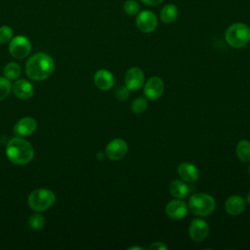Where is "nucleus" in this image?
Returning a JSON list of instances; mask_svg holds the SVG:
<instances>
[{
	"label": "nucleus",
	"mask_w": 250,
	"mask_h": 250,
	"mask_svg": "<svg viewBox=\"0 0 250 250\" xmlns=\"http://www.w3.org/2000/svg\"><path fill=\"white\" fill-rule=\"evenodd\" d=\"M55 63L53 59L45 53H37L28 59L25 65L27 76L34 81L47 79L54 71Z\"/></svg>",
	"instance_id": "1"
},
{
	"label": "nucleus",
	"mask_w": 250,
	"mask_h": 250,
	"mask_svg": "<svg viewBox=\"0 0 250 250\" xmlns=\"http://www.w3.org/2000/svg\"><path fill=\"white\" fill-rule=\"evenodd\" d=\"M6 155L11 162L17 165H25L32 160L34 150L27 141L21 137H16L7 144Z\"/></svg>",
	"instance_id": "2"
},
{
	"label": "nucleus",
	"mask_w": 250,
	"mask_h": 250,
	"mask_svg": "<svg viewBox=\"0 0 250 250\" xmlns=\"http://www.w3.org/2000/svg\"><path fill=\"white\" fill-rule=\"evenodd\" d=\"M225 39L232 48H243L250 41V27L244 22H234L227 28Z\"/></svg>",
	"instance_id": "3"
},
{
	"label": "nucleus",
	"mask_w": 250,
	"mask_h": 250,
	"mask_svg": "<svg viewBox=\"0 0 250 250\" xmlns=\"http://www.w3.org/2000/svg\"><path fill=\"white\" fill-rule=\"evenodd\" d=\"M188 207L192 214L199 217H206L215 211L216 201L214 197L208 193H193L188 199Z\"/></svg>",
	"instance_id": "4"
},
{
	"label": "nucleus",
	"mask_w": 250,
	"mask_h": 250,
	"mask_svg": "<svg viewBox=\"0 0 250 250\" xmlns=\"http://www.w3.org/2000/svg\"><path fill=\"white\" fill-rule=\"evenodd\" d=\"M56 201V195L53 191L45 188H39L33 190L28 196L29 207L36 211L42 212L50 208Z\"/></svg>",
	"instance_id": "5"
},
{
	"label": "nucleus",
	"mask_w": 250,
	"mask_h": 250,
	"mask_svg": "<svg viewBox=\"0 0 250 250\" xmlns=\"http://www.w3.org/2000/svg\"><path fill=\"white\" fill-rule=\"evenodd\" d=\"M135 23L140 31L144 33H150L156 29L158 19L152 11L143 10L136 15Z\"/></svg>",
	"instance_id": "6"
},
{
	"label": "nucleus",
	"mask_w": 250,
	"mask_h": 250,
	"mask_svg": "<svg viewBox=\"0 0 250 250\" xmlns=\"http://www.w3.org/2000/svg\"><path fill=\"white\" fill-rule=\"evenodd\" d=\"M31 50V44L29 40L22 35L16 36L13 38L9 44V51L10 54L19 60L24 59L27 57Z\"/></svg>",
	"instance_id": "7"
},
{
	"label": "nucleus",
	"mask_w": 250,
	"mask_h": 250,
	"mask_svg": "<svg viewBox=\"0 0 250 250\" xmlns=\"http://www.w3.org/2000/svg\"><path fill=\"white\" fill-rule=\"evenodd\" d=\"M128 151V145L125 140L116 138L111 140L105 147V155L110 160L122 159Z\"/></svg>",
	"instance_id": "8"
},
{
	"label": "nucleus",
	"mask_w": 250,
	"mask_h": 250,
	"mask_svg": "<svg viewBox=\"0 0 250 250\" xmlns=\"http://www.w3.org/2000/svg\"><path fill=\"white\" fill-rule=\"evenodd\" d=\"M164 92L163 80L158 76L148 78L144 86V94L146 99L155 101L159 99Z\"/></svg>",
	"instance_id": "9"
},
{
	"label": "nucleus",
	"mask_w": 250,
	"mask_h": 250,
	"mask_svg": "<svg viewBox=\"0 0 250 250\" xmlns=\"http://www.w3.org/2000/svg\"><path fill=\"white\" fill-rule=\"evenodd\" d=\"M209 233V225L203 219H194L190 222L188 227V235L194 242L204 240Z\"/></svg>",
	"instance_id": "10"
},
{
	"label": "nucleus",
	"mask_w": 250,
	"mask_h": 250,
	"mask_svg": "<svg viewBox=\"0 0 250 250\" xmlns=\"http://www.w3.org/2000/svg\"><path fill=\"white\" fill-rule=\"evenodd\" d=\"M124 81H125V86L129 90H132V91L139 90L145 84V73L138 66L130 67L125 73Z\"/></svg>",
	"instance_id": "11"
},
{
	"label": "nucleus",
	"mask_w": 250,
	"mask_h": 250,
	"mask_svg": "<svg viewBox=\"0 0 250 250\" xmlns=\"http://www.w3.org/2000/svg\"><path fill=\"white\" fill-rule=\"evenodd\" d=\"M188 207L181 199L176 198L175 200L170 201L165 207L166 215L173 220H181L188 214Z\"/></svg>",
	"instance_id": "12"
},
{
	"label": "nucleus",
	"mask_w": 250,
	"mask_h": 250,
	"mask_svg": "<svg viewBox=\"0 0 250 250\" xmlns=\"http://www.w3.org/2000/svg\"><path fill=\"white\" fill-rule=\"evenodd\" d=\"M178 174L180 178L187 183H194L199 178L198 168L190 162H182L178 166Z\"/></svg>",
	"instance_id": "13"
},
{
	"label": "nucleus",
	"mask_w": 250,
	"mask_h": 250,
	"mask_svg": "<svg viewBox=\"0 0 250 250\" xmlns=\"http://www.w3.org/2000/svg\"><path fill=\"white\" fill-rule=\"evenodd\" d=\"M246 207V200L240 195L234 194L229 196L225 202L226 212L231 216L240 215Z\"/></svg>",
	"instance_id": "14"
},
{
	"label": "nucleus",
	"mask_w": 250,
	"mask_h": 250,
	"mask_svg": "<svg viewBox=\"0 0 250 250\" xmlns=\"http://www.w3.org/2000/svg\"><path fill=\"white\" fill-rule=\"evenodd\" d=\"M94 83L100 90L107 91L114 85V76L107 69H100L94 75Z\"/></svg>",
	"instance_id": "15"
},
{
	"label": "nucleus",
	"mask_w": 250,
	"mask_h": 250,
	"mask_svg": "<svg viewBox=\"0 0 250 250\" xmlns=\"http://www.w3.org/2000/svg\"><path fill=\"white\" fill-rule=\"evenodd\" d=\"M36 121L32 117H23L14 126V132L19 137H26L34 133L36 130Z\"/></svg>",
	"instance_id": "16"
},
{
	"label": "nucleus",
	"mask_w": 250,
	"mask_h": 250,
	"mask_svg": "<svg viewBox=\"0 0 250 250\" xmlns=\"http://www.w3.org/2000/svg\"><path fill=\"white\" fill-rule=\"evenodd\" d=\"M12 87L15 96L21 100H28L33 96V86L27 80L19 79Z\"/></svg>",
	"instance_id": "17"
},
{
	"label": "nucleus",
	"mask_w": 250,
	"mask_h": 250,
	"mask_svg": "<svg viewBox=\"0 0 250 250\" xmlns=\"http://www.w3.org/2000/svg\"><path fill=\"white\" fill-rule=\"evenodd\" d=\"M169 191L175 198L183 199L189 193L190 188L187 182L183 180H174L170 183Z\"/></svg>",
	"instance_id": "18"
},
{
	"label": "nucleus",
	"mask_w": 250,
	"mask_h": 250,
	"mask_svg": "<svg viewBox=\"0 0 250 250\" xmlns=\"http://www.w3.org/2000/svg\"><path fill=\"white\" fill-rule=\"evenodd\" d=\"M178 16H179V9L175 4H172V3L164 5L159 12L160 21L164 23L174 22L178 19Z\"/></svg>",
	"instance_id": "19"
},
{
	"label": "nucleus",
	"mask_w": 250,
	"mask_h": 250,
	"mask_svg": "<svg viewBox=\"0 0 250 250\" xmlns=\"http://www.w3.org/2000/svg\"><path fill=\"white\" fill-rule=\"evenodd\" d=\"M236 156L242 162L250 161V142L247 140H241L236 145L235 148Z\"/></svg>",
	"instance_id": "20"
},
{
	"label": "nucleus",
	"mask_w": 250,
	"mask_h": 250,
	"mask_svg": "<svg viewBox=\"0 0 250 250\" xmlns=\"http://www.w3.org/2000/svg\"><path fill=\"white\" fill-rule=\"evenodd\" d=\"M21 66L16 62H9L4 67V76L9 80H14L18 78L21 74Z\"/></svg>",
	"instance_id": "21"
},
{
	"label": "nucleus",
	"mask_w": 250,
	"mask_h": 250,
	"mask_svg": "<svg viewBox=\"0 0 250 250\" xmlns=\"http://www.w3.org/2000/svg\"><path fill=\"white\" fill-rule=\"evenodd\" d=\"M147 108V101L146 98L139 97L133 100L131 104V109L136 114H141L145 112Z\"/></svg>",
	"instance_id": "22"
},
{
	"label": "nucleus",
	"mask_w": 250,
	"mask_h": 250,
	"mask_svg": "<svg viewBox=\"0 0 250 250\" xmlns=\"http://www.w3.org/2000/svg\"><path fill=\"white\" fill-rule=\"evenodd\" d=\"M123 10L128 16H136L140 12V5L136 0H126L123 4Z\"/></svg>",
	"instance_id": "23"
},
{
	"label": "nucleus",
	"mask_w": 250,
	"mask_h": 250,
	"mask_svg": "<svg viewBox=\"0 0 250 250\" xmlns=\"http://www.w3.org/2000/svg\"><path fill=\"white\" fill-rule=\"evenodd\" d=\"M29 227L32 229H35V230H38V229H41L44 225H45V220H44V217L40 214H34L32 215L30 218H29Z\"/></svg>",
	"instance_id": "24"
},
{
	"label": "nucleus",
	"mask_w": 250,
	"mask_h": 250,
	"mask_svg": "<svg viewBox=\"0 0 250 250\" xmlns=\"http://www.w3.org/2000/svg\"><path fill=\"white\" fill-rule=\"evenodd\" d=\"M11 83L6 77L0 76V101L6 99L11 92Z\"/></svg>",
	"instance_id": "25"
},
{
	"label": "nucleus",
	"mask_w": 250,
	"mask_h": 250,
	"mask_svg": "<svg viewBox=\"0 0 250 250\" xmlns=\"http://www.w3.org/2000/svg\"><path fill=\"white\" fill-rule=\"evenodd\" d=\"M13 37V30L8 25H2L0 27V43H7Z\"/></svg>",
	"instance_id": "26"
},
{
	"label": "nucleus",
	"mask_w": 250,
	"mask_h": 250,
	"mask_svg": "<svg viewBox=\"0 0 250 250\" xmlns=\"http://www.w3.org/2000/svg\"><path fill=\"white\" fill-rule=\"evenodd\" d=\"M130 94V90L126 87V86H119L116 90H115V97L118 101H126L129 97Z\"/></svg>",
	"instance_id": "27"
},
{
	"label": "nucleus",
	"mask_w": 250,
	"mask_h": 250,
	"mask_svg": "<svg viewBox=\"0 0 250 250\" xmlns=\"http://www.w3.org/2000/svg\"><path fill=\"white\" fill-rule=\"evenodd\" d=\"M168 247L163 243V242H159V241H155L153 242L150 246H149V249L150 250H165L167 249Z\"/></svg>",
	"instance_id": "28"
},
{
	"label": "nucleus",
	"mask_w": 250,
	"mask_h": 250,
	"mask_svg": "<svg viewBox=\"0 0 250 250\" xmlns=\"http://www.w3.org/2000/svg\"><path fill=\"white\" fill-rule=\"evenodd\" d=\"M141 1L147 6H157L161 4L164 0H141Z\"/></svg>",
	"instance_id": "29"
},
{
	"label": "nucleus",
	"mask_w": 250,
	"mask_h": 250,
	"mask_svg": "<svg viewBox=\"0 0 250 250\" xmlns=\"http://www.w3.org/2000/svg\"><path fill=\"white\" fill-rule=\"evenodd\" d=\"M245 200L250 204V191L246 194V198H245Z\"/></svg>",
	"instance_id": "30"
},
{
	"label": "nucleus",
	"mask_w": 250,
	"mask_h": 250,
	"mask_svg": "<svg viewBox=\"0 0 250 250\" xmlns=\"http://www.w3.org/2000/svg\"><path fill=\"white\" fill-rule=\"evenodd\" d=\"M129 249H143V248L139 246H133V247H129Z\"/></svg>",
	"instance_id": "31"
},
{
	"label": "nucleus",
	"mask_w": 250,
	"mask_h": 250,
	"mask_svg": "<svg viewBox=\"0 0 250 250\" xmlns=\"http://www.w3.org/2000/svg\"><path fill=\"white\" fill-rule=\"evenodd\" d=\"M248 172H249V176H250V165H249V168H248Z\"/></svg>",
	"instance_id": "32"
}]
</instances>
